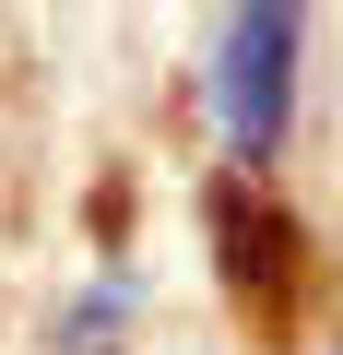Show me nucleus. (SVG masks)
<instances>
[{
    "label": "nucleus",
    "instance_id": "f257e3e1",
    "mask_svg": "<svg viewBox=\"0 0 343 355\" xmlns=\"http://www.w3.org/2000/svg\"><path fill=\"white\" fill-rule=\"evenodd\" d=\"M296 71H308V0H237L213 36V142L237 166H272L296 130Z\"/></svg>",
    "mask_w": 343,
    "mask_h": 355
},
{
    "label": "nucleus",
    "instance_id": "f03ea898",
    "mask_svg": "<svg viewBox=\"0 0 343 355\" xmlns=\"http://www.w3.org/2000/svg\"><path fill=\"white\" fill-rule=\"evenodd\" d=\"M213 237H225V284H237L261 320H284V284H296V214L261 190V166H237L225 190H213Z\"/></svg>",
    "mask_w": 343,
    "mask_h": 355
}]
</instances>
